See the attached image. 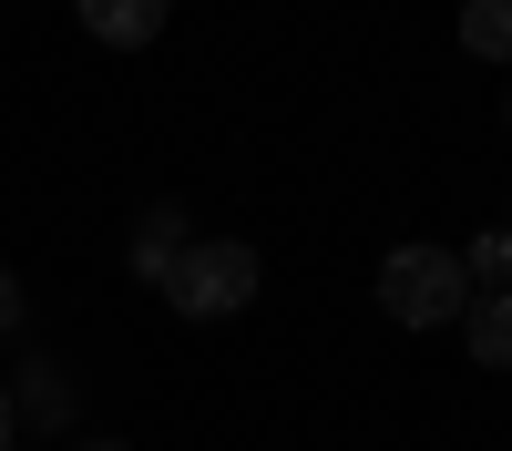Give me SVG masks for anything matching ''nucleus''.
Instances as JSON below:
<instances>
[{
  "instance_id": "obj_8",
  "label": "nucleus",
  "mask_w": 512,
  "mask_h": 451,
  "mask_svg": "<svg viewBox=\"0 0 512 451\" xmlns=\"http://www.w3.org/2000/svg\"><path fill=\"white\" fill-rule=\"evenodd\" d=\"M461 277H472V287H512V226H502V236H482L472 257H461Z\"/></svg>"
},
{
  "instance_id": "obj_10",
  "label": "nucleus",
  "mask_w": 512,
  "mask_h": 451,
  "mask_svg": "<svg viewBox=\"0 0 512 451\" xmlns=\"http://www.w3.org/2000/svg\"><path fill=\"white\" fill-rule=\"evenodd\" d=\"M21 441V410H11V380H0V451Z\"/></svg>"
},
{
  "instance_id": "obj_4",
  "label": "nucleus",
  "mask_w": 512,
  "mask_h": 451,
  "mask_svg": "<svg viewBox=\"0 0 512 451\" xmlns=\"http://www.w3.org/2000/svg\"><path fill=\"white\" fill-rule=\"evenodd\" d=\"M11 410H21V421H41V431H62V421H72V380H62V359H21Z\"/></svg>"
},
{
  "instance_id": "obj_7",
  "label": "nucleus",
  "mask_w": 512,
  "mask_h": 451,
  "mask_svg": "<svg viewBox=\"0 0 512 451\" xmlns=\"http://www.w3.org/2000/svg\"><path fill=\"white\" fill-rule=\"evenodd\" d=\"M185 246H195V236H185V216H175V205H154V216L134 226V277H164Z\"/></svg>"
},
{
  "instance_id": "obj_1",
  "label": "nucleus",
  "mask_w": 512,
  "mask_h": 451,
  "mask_svg": "<svg viewBox=\"0 0 512 451\" xmlns=\"http://www.w3.org/2000/svg\"><path fill=\"white\" fill-rule=\"evenodd\" d=\"M379 308H390L400 328H461V308H472L461 246H390V267H379Z\"/></svg>"
},
{
  "instance_id": "obj_6",
  "label": "nucleus",
  "mask_w": 512,
  "mask_h": 451,
  "mask_svg": "<svg viewBox=\"0 0 512 451\" xmlns=\"http://www.w3.org/2000/svg\"><path fill=\"white\" fill-rule=\"evenodd\" d=\"M461 52L472 62H512V0H461Z\"/></svg>"
},
{
  "instance_id": "obj_11",
  "label": "nucleus",
  "mask_w": 512,
  "mask_h": 451,
  "mask_svg": "<svg viewBox=\"0 0 512 451\" xmlns=\"http://www.w3.org/2000/svg\"><path fill=\"white\" fill-rule=\"evenodd\" d=\"M72 451H123V441H72Z\"/></svg>"
},
{
  "instance_id": "obj_12",
  "label": "nucleus",
  "mask_w": 512,
  "mask_h": 451,
  "mask_svg": "<svg viewBox=\"0 0 512 451\" xmlns=\"http://www.w3.org/2000/svg\"><path fill=\"white\" fill-rule=\"evenodd\" d=\"M502 123H512V103H502Z\"/></svg>"
},
{
  "instance_id": "obj_5",
  "label": "nucleus",
  "mask_w": 512,
  "mask_h": 451,
  "mask_svg": "<svg viewBox=\"0 0 512 451\" xmlns=\"http://www.w3.org/2000/svg\"><path fill=\"white\" fill-rule=\"evenodd\" d=\"M461 328H472V359L482 369H512V287H472Z\"/></svg>"
},
{
  "instance_id": "obj_2",
  "label": "nucleus",
  "mask_w": 512,
  "mask_h": 451,
  "mask_svg": "<svg viewBox=\"0 0 512 451\" xmlns=\"http://www.w3.org/2000/svg\"><path fill=\"white\" fill-rule=\"evenodd\" d=\"M256 277H267V267H256V246H236V236H195L154 287H164V308H175V318H236V308L256 298Z\"/></svg>"
},
{
  "instance_id": "obj_3",
  "label": "nucleus",
  "mask_w": 512,
  "mask_h": 451,
  "mask_svg": "<svg viewBox=\"0 0 512 451\" xmlns=\"http://www.w3.org/2000/svg\"><path fill=\"white\" fill-rule=\"evenodd\" d=\"M72 11H82V31H93V41H113V52H144L175 0H72Z\"/></svg>"
},
{
  "instance_id": "obj_9",
  "label": "nucleus",
  "mask_w": 512,
  "mask_h": 451,
  "mask_svg": "<svg viewBox=\"0 0 512 451\" xmlns=\"http://www.w3.org/2000/svg\"><path fill=\"white\" fill-rule=\"evenodd\" d=\"M21 318H31V298H21V277H11V267H0V339H11V328H21Z\"/></svg>"
}]
</instances>
